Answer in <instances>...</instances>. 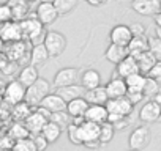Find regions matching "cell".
<instances>
[{
	"instance_id": "cell-22",
	"label": "cell",
	"mask_w": 161,
	"mask_h": 151,
	"mask_svg": "<svg viewBox=\"0 0 161 151\" xmlns=\"http://www.w3.org/2000/svg\"><path fill=\"white\" fill-rule=\"evenodd\" d=\"M84 120L101 126L103 123L108 121V110L104 106H89V109L84 115Z\"/></svg>"
},
{
	"instance_id": "cell-1",
	"label": "cell",
	"mask_w": 161,
	"mask_h": 151,
	"mask_svg": "<svg viewBox=\"0 0 161 151\" xmlns=\"http://www.w3.org/2000/svg\"><path fill=\"white\" fill-rule=\"evenodd\" d=\"M51 93V84L46 81V79H43V77H40L33 85H30L27 90H25V102L33 109H36L40 104H41V101L47 96Z\"/></svg>"
},
{
	"instance_id": "cell-15",
	"label": "cell",
	"mask_w": 161,
	"mask_h": 151,
	"mask_svg": "<svg viewBox=\"0 0 161 151\" xmlns=\"http://www.w3.org/2000/svg\"><path fill=\"white\" fill-rule=\"evenodd\" d=\"M104 88H106V93H108V98L109 99H117V98H123V96H126V91H128V88H126V84H125V79H120V77H112L106 85H104Z\"/></svg>"
},
{
	"instance_id": "cell-13",
	"label": "cell",
	"mask_w": 161,
	"mask_h": 151,
	"mask_svg": "<svg viewBox=\"0 0 161 151\" xmlns=\"http://www.w3.org/2000/svg\"><path fill=\"white\" fill-rule=\"evenodd\" d=\"M77 131H79V138L82 145L89 142H95L100 137V124H95L90 121H84L82 124H79Z\"/></svg>"
},
{
	"instance_id": "cell-5",
	"label": "cell",
	"mask_w": 161,
	"mask_h": 151,
	"mask_svg": "<svg viewBox=\"0 0 161 151\" xmlns=\"http://www.w3.org/2000/svg\"><path fill=\"white\" fill-rule=\"evenodd\" d=\"M79 69L77 68H63L60 71H57V74L54 76V82L52 85L55 88H63V87H69L77 84L79 81Z\"/></svg>"
},
{
	"instance_id": "cell-58",
	"label": "cell",
	"mask_w": 161,
	"mask_h": 151,
	"mask_svg": "<svg viewBox=\"0 0 161 151\" xmlns=\"http://www.w3.org/2000/svg\"><path fill=\"white\" fill-rule=\"evenodd\" d=\"M0 126H2V120H0Z\"/></svg>"
},
{
	"instance_id": "cell-12",
	"label": "cell",
	"mask_w": 161,
	"mask_h": 151,
	"mask_svg": "<svg viewBox=\"0 0 161 151\" xmlns=\"http://www.w3.org/2000/svg\"><path fill=\"white\" fill-rule=\"evenodd\" d=\"M49 120L44 117V115H41L36 109L27 117V120L24 121V124H25V128H27V131H29V134H30V137L32 135H38V134H41V131H43V128H44V124L47 123Z\"/></svg>"
},
{
	"instance_id": "cell-11",
	"label": "cell",
	"mask_w": 161,
	"mask_h": 151,
	"mask_svg": "<svg viewBox=\"0 0 161 151\" xmlns=\"http://www.w3.org/2000/svg\"><path fill=\"white\" fill-rule=\"evenodd\" d=\"M159 115H161V106L156 104L155 101H147L139 110V120L145 124L158 121Z\"/></svg>"
},
{
	"instance_id": "cell-28",
	"label": "cell",
	"mask_w": 161,
	"mask_h": 151,
	"mask_svg": "<svg viewBox=\"0 0 161 151\" xmlns=\"http://www.w3.org/2000/svg\"><path fill=\"white\" fill-rule=\"evenodd\" d=\"M145 79L147 76L141 74V72H136L130 77L125 79V84H126V88L128 91H133V93H142L144 90V85H145Z\"/></svg>"
},
{
	"instance_id": "cell-27",
	"label": "cell",
	"mask_w": 161,
	"mask_h": 151,
	"mask_svg": "<svg viewBox=\"0 0 161 151\" xmlns=\"http://www.w3.org/2000/svg\"><path fill=\"white\" fill-rule=\"evenodd\" d=\"M128 50H130V55L133 58H137L141 54H144V52L148 50V41H147V38L145 36H133V39L128 44Z\"/></svg>"
},
{
	"instance_id": "cell-21",
	"label": "cell",
	"mask_w": 161,
	"mask_h": 151,
	"mask_svg": "<svg viewBox=\"0 0 161 151\" xmlns=\"http://www.w3.org/2000/svg\"><path fill=\"white\" fill-rule=\"evenodd\" d=\"M84 98H86V101L89 102V106H106V102L109 101L104 85H100V87H97V88H93V90L86 91Z\"/></svg>"
},
{
	"instance_id": "cell-10",
	"label": "cell",
	"mask_w": 161,
	"mask_h": 151,
	"mask_svg": "<svg viewBox=\"0 0 161 151\" xmlns=\"http://www.w3.org/2000/svg\"><path fill=\"white\" fill-rule=\"evenodd\" d=\"M3 52H5L8 61H14L18 65H22L24 58H27V47H25V43L24 41L5 44Z\"/></svg>"
},
{
	"instance_id": "cell-18",
	"label": "cell",
	"mask_w": 161,
	"mask_h": 151,
	"mask_svg": "<svg viewBox=\"0 0 161 151\" xmlns=\"http://www.w3.org/2000/svg\"><path fill=\"white\" fill-rule=\"evenodd\" d=\"M79 79H80V85H82V88L86 91L93 90V88L101 85V74L97 69H86L80 74Z\"/></svg>"
},
{
	"instance_id": "cell-6",
	"label": "cell",
	"mask_w": 161,
	"mask_h": 151,
	"mask_svg": "<svg viewBox=\"0 0 161 151\" xmlns=\"http://www.w3.org/2000/svg\"><path fill=\"white\" fill-rule=\"evenodd\" d=\"M131 8L141 16H156L161 13V0H131Z\"/></svg>"
},
{
	"instance_id": "cell-34",
	"label": "cell",
	"mask_w": 161,
	"mask_h": 151,
	"mask_svg": "<svg viewBox=\"0 0 161 151\" xmlns=\"http://www.w3.org/2000/svg\"><path fill=\"white\" fill-rule=\"evenodd\" d=\"M114 134H115V129H114V126L111 124V123H103L101 126H100V137H98V140H100V143L101 145H108L112 138H114Z\"/></svg>"
},
{
	"instance_id": "cell-31",
	"label": "cell",
	"mask_w": 161,
	"mask_h": 151,
	"mask_svg": "<svg viewBox=\"0 0 161 151\" xmlns=\"http://www.w3.org/2000/svg\"><path fill=\"white\" fill-rule=\"evenodd\" d=\"M62 131H63V129H62L60 126H57V124L52 123V121H47V123L44 124L43 131H41V135L47 140V143H55V142L60 138Z\"/></svg>"
},
{
	"instance_id": "cell-40",
	"label": "cell",
	"mask_w": 161,
	"mask_h": 151,
	"mask_svg": "<svg viewBox=\"0 0 161 151\" xmlns=\"http://www.w3.org/2000/svg\"><path fill=\"white\" fill-rule=\"evenodd\" d=\"M66 134H68V138L73 145H82L80 143V138H79V131H77L76 124H69L66 128Z\"/></svg>"
},
{
	"instance_id": "cell-16",
	"label": "cell",
	"mask_w": 161,
	"mask_h": 151,
	"mask_svg": "<svg viewBox=\"0 0 161 151\" xmlns=\"http://www.w3.org/2000/svg\"><path fill=\"white\" fill-rule=\"evenodd\" d=\"M130 55V50L126 46H119V44H109L106 52H104V58L112 63V65H119L120 61H123L126 57Z\"/></svg>"
},
{
	"instance_id": "cell-25",
	"label": "cell",
	"mask_w": 161,
	"mask_h": 151,
	"mask_svg": "<svg viewBox=\"0 0 161 151\" xmlns=\"http://www.w3.org/2000/svg\"><path fill=\"white\" fill-rule=\"evenodd\" d=\"M87 109H89V102L86 101V98H77L66 104V112L71 118H84Z\"/></svg>"
},
{
	"instance_id": "cell-56",
	"label": "cell",
	"mask_w": 161,
	"mask_h": 151,
	"mask_svg": "<svg viewBox=\"0 0 161 151\" xmlns=\"http://www.w3.org/2000/svg\"><path fill=\"white\" fill-rule=\"evenodd\" d=\"M2 104H3V99H2V96H0V107H2Z\"/></svg>"
},
{
	"instance_id": "cell-61",
	"label": "cell",
	"mask_w": 161,
	"mask_h": 151,
	"mask_svg": "<svg viewBox=\"0 0 161 151\" xmlns=\"http://www.w3.org/2000/svg\"><path fill=\"white\" fill-rule=\"evenodd\" d=\"M11 151H13V149H11Z\"/></svg>"
},
{
	"instance_id": "cell-4",
	"label": "cell",
	"mask_w": 161,
	"mask_h": 151,
	"mask_svg": "<svg viewBox=\"0 0 161 151\" xmlns=\"http://www.w3.org/2000/svg\"><path fill=\"white\" fill-rule=\"evenodd\" d=\"M152 140V132L148 129V126H137L128 138V145L130 149H136V151H142L145 146H148Z\"/></svg>"
},
{
	"instance_id": "cell-54",
	"label": "cell",
	"mask_w": 161,
	"mask_h": 151,
	"mask_svg": "<svg viewBox=\"0 0 161 151\" xmlns=\"http://www.w3.org/2000/svg\"><path fill=\"white\" fill-rule=\"evenodd\" d=\"M156 36L161 39V29H158V27H156Z\"/></svg>"
},
{
	"instance_id": "cell-39",
	"label": "cell",
	"mask_w": 161,
	"mask_h": 151,
	"mask_svg": "<svg viewBox=\"0 0 161 151\" xmlns=\"http://www.w3.org/2000/svg\"><path fill=\"white\" fill-rule=\"evenodd\" d=\"M10 21H13L11 8L7 3H2V5H0V24H7Z\"/></svg>"
},
{
	"instance_id": "cell-24",
	"label": "cell",
	"mask_w": 161,
	"mask_h": 151,
	"mask_svg": "<svg viewBox=\"0 0 161 151\" xmlns=\"http://www.w3.org/2000/svg\"><path fill=\"white\" fill-rule=\"evenodd\" d=\"M38 79H40L38 68H35V66H32V65L24 66V68L19 71V74H18V81H19L25 88H29L30 85H33Z\"/></svg>"
},
{
	"instance_id": "cell-35",
	"label": "cell",
	"mask_w": 161,
	"mask_h": 151,
	"mask_svg": "<svg viewBox=\"0 0 161 151\" xmlns=\"http://www.w3.org/2000/svg\"><path fill=\"white\" fill-rule=\"evenodd\" d=\"M159 87H161V85H159L156 81H153V79L147 77V79H145L144 90H142V95H144V98L153 99L156 95H159V93H161V91H159Z\"/></svg>"
},
{
	"instance_id": "cell-42",
	"label": "cell",
	"mask_w": 161,
	"mask_h": 151,
	"mask_svg": "<svg viewBox=\"0 0 161 151\" xmlns=\"http://www.w3.org/2000/svg\"><path fill=\"white\" fill-rule=\"evenodd\" d=\"M14 143L16 142L10 135H2V137H0V151H11Z\"/></svg>"
},
{
	"instance_id": "cell-50",
	"label": "cell",
	"mask_w": 161,
	"mask_h": 151,
	"mask_svg": "<svg viewBox=\"0 0 161 151\" xmlns=\"http://www.w3.org/2000/svg\"><path fill=\"white\" fill-rule=\"evenodd\" d=\"M5 88H7V82H5L3 79H0V96H3Z\"/></svg>"
},
{
	"instance_id": "cell-52",
	"label": "cell",
	"mask_w": 161,
	"mask_h": 151,
	"mask_svg": "<svg viewBox=\"0 0 161 151\" xmlns=\"http://www.w3.org/2000/svg\"><path fill=\"white\" fill-rule=\"evenodd\" d=\"M38 2H40V3H52V5H54L55 0H38Z\"/></svg>"
},
{
	"instance_id": "cell-36",
	"label": "cell",
	"mask_w": 161,
	"mask_h": 151,
	"mask_svg": "<svg viewBox=\"0 0 161 151\" xmlns=\"http://www.w3.org/2000/svg\"><path fill=\"white\" fill-rule=\"evenodd\" d=\"M49 121H52V123H55L57 126H60L62 129H66L69 124H71V121H73V118L68 115V112L66 110H63V112H57V113H51V118H49Z\"/></svg>"
},
{
	"instance_id": "cell-45",
	"label": "cell",
	"mask_w": 161,
	"mask_h": 151,
	"mask_svg": "<svg viewBox=\"0 0 161 151\" xmlns=\"http://www.w3.org/2000/svg\"><path fill=\"white\" fill-rule=\"evenodd\" d=\"M18 68H19L18 63H14V61H8V63L5 65V68L2 69V72H3L5 76H13V74H16Z\"/></svg>"
},
{
	"instance_id": "cell-41",
	"label": "cell",
	"mask_w": 161,
	"mask_h": 151,
	"mask_svg": "<svg viewBox=\"0 0 161 151\" xmlns=\"http://www.w3.org/2000/svg\"><path fill=\"white\" fill-rule=\"evenodd\" d=\"M32 138V142H33V145H35V149L36 151H44L46 148H47V140L41 135V134H38V135H32L30 137Z\"/></svg>"
},
{
	"instance_id": "cell-51",
	"label": "cell",
	"mask_w": 161,
	"mask_h": 151,
	"mask_svg": "<svg viewBox=\"0 0 161 151\" xmlns=\"http://www.w3.org/2000/svg\"><path fill=\"white\" fill-rule=\"evenodd\" d=\"M155 24H156L158 29H161V13H158V14L155 16Z\"/></svg>"
},
{
	"instance_id": "cell-8",
	"label": "cell",
	"mask_w": 161,
	"mask_h": 151,
	"mask_svg": "<svg viewBox=\"0 0 161 151\" xmlns=\"http://www.w3.org/2000/svg\"><path fill=\"white\" fill-rule=\"evenodd\" d=\"M0 38L3 39L5 44L22 41L24 38H22L21 24L19 22H14V21H10L7 24H2V29H0Z\"/></svg>"
},
{
	"instance_id": "cell-29",
	"label": "cell",
	"mask_w": 161,
	"mask_h": 151,
	"mask_svg": "<svg viewBox=\"0 0 161 151\" xmlns=\"http://www.w3.org/2000/svg\"><path fill=\"white\" fill-rule=\"evenodd\" d=\"M136 61H137V68H139V72L141 74H144V76H147L148 72H150V69L155 66V63L158 61L148 50L147 52H144V54H141L137 58H136Z\"/></svg>"
},
{
	"instance_id": "cell-43",
	"label": "cell",
	"mask_w": 161,
	"mask_h": 151,
	"mask_svg": "<svg viewBox=\"0 0 161 151\" xmlns=\"http://www.w3.org/2000/svg\"><path fill=\"white\" fill-rule=\"evenodd\" d=\"M147 77L156 81V82L161 85V61H156V63H155V66H153V68L150 69V72L147 74Z\"/></svg>"
},
{
	"instance_id": "cell-7",
	"label": "cell",
	"mask_w": 161,
	"mask_h": 151,
	"mask_svg": "<svg viewBox=\"0 0 161 151\" xmlns=\"http://www.w3.org/2000/svg\"><path fill=\"white\" fill-rule=\"evenodd\" d=\"M104 107H106L108 113H115V115H120V117H125V118H128L133 113V109H134V106L126 99V96L117 98V99H109Z\"/></svg>"
},
{
	"instance_id": "cell-14",
	"label": "cell",
	"mask_w": 161,
	"mask_h": 151,
	"mask_svg": "<svg viewBox=\"0 0 161 151\" xmlns=\"http://www.w3.org/2000/svg\"><path fill=\"white\" fill-rule=\"evenodd\" d=\"M35 16H36V19L44 27L46 25H51L58 18V14H57V11H55V8H54L52 3H38L36 11H35Z\"/></svg>"
},
{
	"instance_id": "cell-20",
	"label": "cell",
	"mask_w": 161,
	"mask_h": 151,
	"mask_svg": "<svg viewBox=\"0 0 161 151\" xmlns=\"http://www.w3.org/2000/svg\"><path fill=\"white\" fill-rule=\"evenodd\" d=\"M57 95L68 104L77 98H84L86 95V90L82 88L80 84H74V85H69V87H63V88H57Z\"/></svg>"
},
{
	"instance_id": "cell-2",
	"label": "cell",
	"mask_w": 161,
	"mask_h": 151,
	"mask_svg": "<svg viewBox=\"0 0 161 151\" xmlns=\"http://www.w3.org/2000/svg\"><path fill=\"white\" fill-rule=\"evenodd\" d=\"M44 47H46V50L49 54V58H57L66 49V36L63 33H60V32L51 30V32L46 33Z\"/></svg>"
},
{
	"instance_id": "cell-33",
	"label": "cell",
	"mask_w": 161,
	"mask_h": 151,
	"mask_svg": "<svg viewBox=\"0 0 161 151\" xmlns=\"http://www.w3.org/2000/svg\"><path fill=\"white\" fill-rule=\"evenodd\" d=\"M76 7H77V0H55L54 2V8L58 16L69 14L73 10H76Z\"/></svg>"
},
{
	"instance_id": "cell-57",
	"label": "cell",
	"mask_w": 161,
	"mask_h": 151,
	"mask_svg": "<svg viewBox=\"0 0 161 151\" xmlns=\"http://www.w3.org/2000/svg\"><path fill=\"white\" fill-rule=\"evenodd\" d=\"M158 121H161V115H159V120H158Z\"/></svg>"
},
{
	"instance_id": "cell-17",
	"label": "cell",
	"mask_w": 161,
	"mask_h": 151,
	"mask_svg": "<svg viewBox=\"0 0 161 151\" xmlns=\"http://www.w3.org/2000/svg\"><path fill=\"white\" fill-rule=\"evenodd\" d=\"M38 107H43V109H46V110L51 112V113H57V112L66 110V102H65L57 93H49V95L41 101V104H40Z\"/></svg>"
},
{
	"instance_id": "cell-53",
	"label": "cell",
	"mask_w": 161,
	"mask_h": 151,
	"mask_svg": "<svg viewBox=\"0 0 161 151\" xmlns=\"http://www.w3.org/2000/svg\"><path fill=\"white\" fill-rule=\"evenodd\" d=\"M3 49H5V43H3L2 38H0V52H3Z\"/></svg>"
},
{
	"instance_id": "cell-48",
	"label": "cell",
	"mask_w": 161,
	"mask_h": 151,
	"mask_svg": "<svg viewBox=\"0 0 161 151\" xmlns=\"http://www.w3.org/2000/svg\"><path fill=\"white\" fill-rule=\"evenodd\" d=\"M86 2L92 7H101V5H106L108 0H86Z\"/></svg>"
},
{
	"instance_id": "cell-44",
	"label": "cell",
	"mask_w": 161,
	"mask_h": 151,
	"mask_svg": "<svg viewBox=\"0 0 161 151\" xmlns=\"http://www.w3.org/2000/svg\"><path fill=\"white\" fill-rule=\"evenodd\" d=\"M130 30L133 33V36H145V27L141 22H134L130 25Z\"/></svg>"
},
{
	"instance_id": "cell-55",
	"label": "cell",
	"mask_w": 161,
	"mask_h": 151,
	"mask_svg": "<svg viewBox=\"0 0 161 151\" xmlns=\"http://www.w3.org/2000/svg\"><path fill=\"white\" fill-rule=\"evenodd\" d=\"M27 3H32V2H38V0H25Z\"/></svg>"
},
{
	"instance_id": "cell-23",
	"label": "cell",
	"mask_w": 161,
	"mask_h": 151,
	"mask_svg": "<svg viewBox=\"0 0 161 151\" xmlns=\"http://www.w3.org/2000/svg\"><path fill=\"white\" fill-rule=\"evenodd\" d=\"M7 5L11 8L14 22H22L25 18H29V3L25 0H8Z\"/></svg>"
},
{
	"instance_id": "cell-49",
	"label": "cell",
	"mask_w": 161,
	"mask_h": 151,
	"mask_svg": "<svg viewBox=\"0 0 161 151\" xmlns=\"http://www.w3.org/2000/svg\"><path fill=\"white\" fill-rule=\"evenodd\" d=\"M8 63V58L5 55V52H0V71H2L5 68V65Z\"/></svg>"
},
{
	"instance_id": "cell-60",
	"label": "cell",
	"mask_w": 161,
	"mask_h": 151,
	"mask_svg": "<svg viewBox=\"0 0 161 151\" xmlns=\"http://www.w3.org/2000/svg\"><path fill=\"white\" fill-rule=\"evenodd\" d=\"M0 29H2V24H0Z\"/></svg>"
},
{
	"instance_id": "cell-9",
	"label": "cell",
	"mask_w": 161,
	"mask_h": 151,
	"mask_svg": "<svg viewBox=\"0 0 161 151\" xmlns=\"http://www.w3.org/2000/svg\"><path fill=\"white\" fill-rule=\"evenodd\" d=\"M109 38H111V44H119V46H126L128 47L130 41L133 39V33L130 30V25L117 24L111 29Z\"/></svg>"
},
{
	"instance_id": "cell-19",
	"label": "cell",
	"mask_w": 161,
	"mask_h": 151,
	"mask_svg": "<svg viewBox=\"0 0 161 151\" xmlns=\"http://www.w3.org/2000/svg\"><path fill=\"white\" fill-rule=\"evenodd\" d=\"M115 71H117V77H120V79H126V77H130V76L139 72L136 58H133L131 55H128L123 61H120V63L117 65Z\"/></svg>"
},
{
	"instance_id": "cell-59",
	"label": "cell",
	"mask_w": 161,
	"mask_h": 151,
	"mask_svg": "<svg viewBox=\"0 0 161 151\" xmlns=\"http://www.w3.org/2000/svg\"><path fill=\"white\" fill-rule=\"evenodd\" d=\"M130 151H136V149H130Z\"/></svg>"
},
{
	"instance_id": "cell-30",
	"label": "cell",
	"mask_w": 161,
	"mask_h": 151,
	"mask_svg": "<svg viewBox=\"0 0 161 151\" xmlns=\"http://www.w3.org/2000/svg\"><path fill=\"white\" fill-rule=\"evenodd\" d=\"M32 112H33L32 107L24 101V102L16 104V106L11 107V120H14L16 123H24V121L27 120V117H29Z\"/></svg>"
},
{
	"instance_id": "cell-38",
	"label": "cell",
	"mask_w": 161,
	"mask_h": 151,
	"mask_svg": "<svg viewBox=\"0 0 161 151\" xmlns=\"http://www.w3.org/2000/svg\"><path fill=\"white\" fill-rule=\"evenodd\" d=\"M13 151H36L35 145L32 142V138H24V140H18L13 146Z\"/></svg>"
},
{
	"instance_id": "cell-47",
	"label": "cell",
	"mask_w": 161,
	"mask_h": 151,
	"mask_svg": "<svg viewBox=\"0 0 161 151\" xmlns=\"http://www.w3.org/2000/svg\"><path fill=\"white\" fill-rule=\"evenodd\" d=\"M84 146L89 148V149H98V148L101 146V143H100V140H95V142H89V143H86Z\"/></svg>"
},
{
	"instance_id": "cell-46",
	"label": "cell",
	"mask_w": 161,
	"mask_h": 151,
	"mask_svg": "<svg viewBox=\"0 0 161 151\" xmlns=\"http://www.w3.org/2000/svg\"><path fill=\"white\" fill-rule=\"evenodd\" d=\"M126 99L133 104V106H136V104H139L142 99H144V95L142 93H133V91H126Z\"/></svg>"
},
{
	"instance_id": "cell-3",
	"label": "cell",
	"mask_w": 161,
	"mask_h": 151,
	"mask_svg": "<svg viewBox=\"0 0 161 151\" xmlns=\"http://www.w3.org/2000/svg\"><path fill=\"white\" fill-rule=\"evenodd\" d=\"M25 87L19 82V81H10L7 84V88H5V93L2 96L3 102L8 104V106H16V104H21L24 102L25 99Z\"/></svg>"
},
{
	"instance_id": "cell-32",
	"label": "cell",
	"mask_w": 161,
	"mask_h": 151,
	"mask_svg": "<svg viewBox=\"0 0 161 151\" xmlns=\"http://www.w3.org/2000/svg\"><path fill=\"white\" fill-rule=\"evenodd\" d=\"M8 135H10L14 142L24 140V138H29V137H30V134H29L25 124H24V123H16V121H14V123L11 124V128L8 129Z\"/></svg>"
},
{
	"instance_id": "cell-37",
	"label": "cell",
	"mask_w": 161,
	"mask_h": 151,
	"mask_svg": "<svg viewBox=\"0 0 161 151\" xmlns=\"http://www.w3.org/2000/svg\"><path fill=\"white\" fill-rule=\"evenodd\" d=\"M147 41H148V52L158 61H161V39L158 36H152V38H147Z\"/></svg>"
},
{
	"instance_id": "cell-26",
	"label": "cell",
	"mask_w": 161,
	"mask_h": 151,
	"mask_svg": "<svg viewBox=\"0 0 161 151\" xmlns=\"http://www.w3.org/2000/svg\"><path fill=\"white\" fill-rule=\"evenodd\" d=\"M30 65L35 66V68H40L43 66L47 60H49V54L44 47V44H38V46H32V50H30Z\"/></svg>"
}]
</instances>
